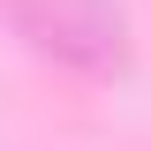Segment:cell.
<instances>
[{
    "instance_id": "obj_1",
    "label": "cell",
    "mask_w": 151,
    "mask_h": 151,
    "mask_svg": "<svg viewBox=\"0 0 151 151\" xmlns=\"http://www.w3.org/2000/svg\"><path fill=\"white\" fill-rule=\"evenodd\" d=\"M8 8L45 53L76 60V68H113L121 60V15L106 0H8Z\"/></svg>"
}]
</instances>
